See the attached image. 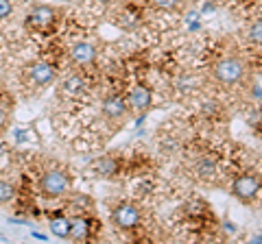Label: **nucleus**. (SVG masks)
<instances>
[{
	"label": "nucleus",
	"mask_w": 262,
	"mask_h": 244,
	"mask_svg": "<svg viewBox=\"0 0 262 244\" xmlns=\"http://www.w3.org/2000/svg\"><path fill=\"white\" fill-rule=\"evenodd\" d=\"M210 75L219 85L234 87V85H241L247 79V63L241 57H234V55L221 57L214 66L210 68Z\"/></svg>",
	"instance_id": "1"
},
{
	"label": "nucleus",
	"mask_w": 262,
	"mask_h": 244,
	"mask_svg": "<svg viewBox=\"0 0 262 244\" xmlns=\"http://www.w3.org/2000/svg\"><path fill=\"white\" fill-rule=\"evenodd\" d=\"M70 190H72V179L59 166L48 168L46 173L39 177V194H42L44 199H51V201L63 199Z\"/></svg>",
	"instance_id": "2"
},
{
	"label": "nucleus",
	"mask_w": 262,
	"mask_h": 244,
	"mask_svg": "<svg viewBox=\"0 0 262 244\" xmlns=\"http://www.w3.org/2000/svg\"><path fill=\"white\" fill-rule=\"evenodd\" d=\"M57 18H59V11L55 9V7L51 5H33L27 18H24V27H27V31H31V33H48L53 27Z\"/></svg>",
	"instance_id": "3"
},
{
	"label": "nucleus",
	"mask_w": 262,
	"mask_h": 244,
	"mask_svg": "<svg viewBox=\"0 0 262 244\" xmlns=\"http://www.w3.org/2000/svg\"><path fill=\"white\" fill-rule=\"evenodd\" d=\"M22 79L24 83H29L31 87H37V89H44L48 85L55 83L57 79V72L48 61L42 59H35V61H29L22 70Z\"/></svg>",
	"instance_id": "4"
},
{
	"label": "nucleus",
	"mask_w": 262,
	"mask_h": 244,
	"mask_svg": "<svg viewBox=\"0 0 262 244\" xmlns=\"http://www.w3.org/2000/svg\"><path fill=\"white\" fill-rule=\"evenodd\" d=\"M142 223V209L131 201H120L112 209V225L118 231H134Z\"/></svg>",
	"instance_id": "5"
},
{
	"label": "nucleus",
	"mask_w": 262,
	"mask_h": 244,
	"mask_svg": "<svg viewBox=\"0 0 262 244\" xmlns=\"http://www.w3.org/2000/svg\"><path fill=\"white\" fill-rule=\"evenodd\" d=\"M260 190H262V181H260V177L253 175V173H245L241 177H236L234 181H232V188H229L232 197L236 201H241V203L256 201Z\"/></svg>",
	"instance_id": "6"
},
{
	"label": "nucleus",
	"mask_w": 262,
	"mask_h": 244,
	"mask_svg": "<svg viewBox=\"0 0 262 244\" xmlns=\"http://www.w3.org/2000/svg\"><path fill=\"white\" fill-rule=\"evenodd\" d=\"M125 101H127L129 113H134V116L142 118L144 113L151 109V105H153V92L146 85H134L127 92Z\"/></svg>",
	"instance_id": "7"
},
{
	"label": "nucleus",
	"mask_w": 262,
	"mask_h": 244,
	"mask_svg": "<svg viewBox=\"0 0 262 244\" xmlns=\"http://www.w3.org/2000/svg\"><path fill=\"white\" fill-rule=\"evenodd\" d=\"M101 113H103V118L107 120L110 125H120V122L127 118V113H129L125 96H120V94H107L103 99V103H101Z\"/></svg>",
	"instance_id": "8"
},
{
	"label": "nucleus",
	"mask_w": 262,
	"mask_h": 244,
	"mask_svg": "<svg viewBox=\"0 0 262 244\" xmlns=\"http://www.w3.org/2000/svg\"><path fill=\"white\" fill-rule=\"evenodd\" d=\"M112 22L122 31L138 29L142 24V11L138 9L136 5H118L116 3L114 5V11H112Z\"/></svg>",
	"instance_id": "9"
},
{
	"label": "nucleus",
	"mask_w": 262,
	"mask_h": 244,
	"mask_svg": "<svg viewBox=\"0 0 262 244\" xmlns=\"http://www.w3.org/2000/svg\"><path fill=\"white\" fill-rule=\"evenodd\" d=\"M68 57L72 66H90V63L96 61L98 48L92 42H75L68 48Z\"/></svg>",
	"instance_id": "10"
},
{
	"label": "nucleus",
	"mask_w": 262,
	"mask_h": 244,
	"mask_svg": "<svg viewBox=\"0 0 262 244\" xmlns=\"http://www.w3.org/2000/svg\"><path fill=\"white\" fill-rule=\"evenodd\" d=\"M90 235H92V221H90V218H83V216L72 218V225H70V240H75V242H85V240H90Z\"/></svg>",
	"instance_id": "11"
},
{
	"label": "nucleus",
	"mask_w": 262,
	"mask_h": 244,
	"mask_svg": "<svg viewBox=\"0 0 262 244\" xmlns=\"http://www.w3.org/2000/svg\"><path fill=\"white\" fill-rule=\"evenodd\" d=\"M70 225H72V218L68 216H55L48 223L53 235H57V238H70Z\"/></svg>",
	"instance_id": "12"
},
{
	"label": "nucleus",
	"mask_w": 262,
	"mask_h": 244,
	"mask_svg": "<svg viewBox=\"0 0 262 244\" xmlns=\"http://www.w3.org/2000/svg\"><path fill=\"white\" fill-rule=\"evenodd\" d=\"M94 170H96L98 177H116L118 175V161L112 155H105V157H101L96 161Z\"/></svg>",
	"instance_id": "13"
},
{
	"label": "nucleus",
	"mask_w": 262,
	"mask_h": 244,
	"mask_svg": "<svg viewBox=\"0 0 262 244\" xmlns=\"http://www.w3.org/2000/svg\"><path fill=\"white\" fill-rule=\"evenodd\" d=\"M83 89H85V79L79 75H72L61 83V92L66 96H79Z\"/></svg>",
	"instance_id": "14"
},
{
	"label": "nucleus",
	"mask_w": 262,
	"mask_h": 244,
	"mask_svg": "<svg viewBox=\"0 0 262 244\" xmlns=\"http://www.w3.org/2000/svg\"><path fill=\"white\" fill-rule=\"evenodd\" d=\"M11 118H13V105H11V99H0V133L7 131L11 125Z\"/></svg>",
	"instance_id": "15"
},
{
	"label": "nucleus",
	"mask_w": 262,
	"mask_h": 244,
	"mask_svg": "<svg viewBox=\"0 0 262 244\" xmlns=\"http://www.w3.org/2000/svg\"><path fill=\"white\" fill-rule=\"evenodd\" d=\"M194 173L199 175L201 179H210V177H214V173H216V161H214V159H208V157L199 159V161L194 164Z\"/></svg>",
	"instance_id": "16"
},
{
	"label": "nucleus",
	"mask_w": 262,
	"mask_h": 244,
	"mask_svg": "<svg viewBox=\"0 0 262 244\" xmlns=\"http://www.w3.org/2000/svg\"><path fill=\"white\" fill-rule=\"evenodd\" d=\"M146 3H149V7H151V9H155V11L173 13V11H177V7H179L182 0H146Z\"/></svg>",
	"instance_id": "17"
},
{
	"label": "nucleus",
	"mask_w": 262,
	"mask_h": 244,
	"mask_svg": "<svg viewBox=\"0 0 262 244\" xmlns=\"http://www.w3.org/2000/svg\"><path fill=\"white\" fill-rule=\"evenodd\" d=\"M247 39H249L251 44L262 46V18L253 20L249 27H247Z\"/></svg>",
	"instance_id": "18"
},
{
	"label": "nucleus",
	"mask_w": 262,
	"mask_h": 244,
	"mask_svg": "<svg viewBox=\"0 0 262 244\" xmlns=\"http://www.w3.org/2000/svg\"><path fill=\"white\" fill-rule=\"evenodd\" d=\"M15 199V188L11 181H5L0 179V205H9V203Z\"/></svg>",
	"instance_id": "19"
},
{
	"label": "nucleus",
	"mask_w": 262,
	"mask_h": 244,
	"mask_svg": "<svg viewBox=\"0 0 262 244\" xmlns=\"http://www.w3.org/2000/svg\"><path fill=\"white\" fill-rule=\"evenodd\" d=\"M13 13V0H0V22L11 18Z\"/></svg>",
	"instance_id": "20"
},
{
	"label": "nucleus",
	"mask_w": 262,
	"mask_h": 244,
	"mask_svg": "<svg viewBox=\"0 0 262 244\" xmlns=\"http://www.w3.org/2000/svg\"><path fill=\"white\" fill-rule=\"evenodd\" d=\"M90 3H94V5H101V7H114L118 3V0H90Z\"/></svg>",
	"instance_id": "21"
}]
</instances>
